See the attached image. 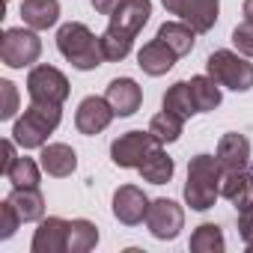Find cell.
Returning a JSON list of instances; mask_svg holds the SVG:
<instances>
[{
  "mask_svg": "<svg viewBox=\"0 0 253 253\" xmlns=\"http://www.w3.org/2000/svg\"><path fill=\"white\" fill-rule=\"evenodd\" d=\"M232 45L238 48V54L253 57V21H244L232 30Z\"/></svg>",
  "mask_w": 253,
  "mask_h": 253,
  "instance_id": "obj_30",
  "label": "cell"
},
{
  "mask_svg": "<svg viewBox=\"0 0 253 253\" xmlns=\"http://www.w3.org/2000/svg\"><path fill=\"white\" fill-rule=\"evenodd\" d=\"M238 235L244 238V244L253 241V206L244 209V211H238Z\"/></svg>",
  "mask_w": 253,
  "mask_h": 253,
  "instance_id": "obj_32",
  "label": "cell"
},
{
  "mask_svg": "<svg viewBox=\"0 0 253 253\" xmlns=\"http://www.w3.org/2000/svg\"><path fill=\"white\" fill-rule=\"evenodd\" d=\"M60 104H39V101H33L27 110H24V116L15 122V128H12V137H15V143L18 146H24V149H39V146H45V140H48V134L60 125Z\"/></svg>",
  "mask_w": 253,
  "mask_h": 253,
  "instance_id": "obj_4",
  "label": "cell"
},
{
  "mask_svg": "<svg viewBox=\"0 0 253 253\" xmlns=\"http://www.w3.org/2000/svg\"><path fill=\"white\" fill-rule=\"evenodd\" d=\"M104 98L110 101V107H113L116 116H131V113L140 107L143 92H140V86H137L131 78H116V81L107 84Z\"/></svg>",
  "mask_w": 253,
  "mask_h": 253,
  "instance_id": "obj_14",
  "label": "cell"
},
{
  "mask_svg": "<svg viewBox=\"0 0 253 253\" xmlns=\"http://www.w3.org/2000/svg\"><path fill=\"white\" fill-rule=\"evenodd\" d=\"M164 110H170V113H176L182 119H191L197 113V104H194V95H191L188 81H179V84H173L164 92Z\"/></svg>",
  "mask_w": 253,
  "mask_h": 253,
  "instance_id": "obj_23",
  "label": "cell"
},
{
  "mask_svg": "<svg viewBox=\"0 0 253 253\" xmlns=\"http://www.w3.org/2000/svg\"><path fill=\"white\" fill-rule=\"evenodd\" d=\"M206 72L220 86H229L235 92H247L253 86V63H247L244 57H238L232 51H214L206 60Z\"/></svg>",
  "mask_w": 253,
  "mask_h": 253,
  "instance_id": "obj_5",
  "label": "cell"
},
{
  "mask_svg": "<svg viewBox=\"0 0 253 253\" xmlns=\"http://www.w3.org/2000/svg\"><path fill=\"white\" fill-rule=\"evenodd\" d=\"M191 86V95H194V104H197V113H206V110H214L220 104V89H217V81L214 78H191L188 81Z\"/></svg>",
  "mask_w": 253,
  "mask_h": 253,
  "instance_id": "obj_24",
  "label": "cell"
},
{
  "mask_svg": "<svg viewBox=\"0 0 253 253\" xmlns=\"http://www.w3.org/2000/svg\"><path fill=\"white\" fill-rule=\"evenodd\" d=\"M152 15V0H122V3L110 12V24L101 36V51L104 60L116 63L125 60L137 39V33L143 30V24Z\"/></svg>",
  "mask_w": 253,
  "mask_h": 253,
  "instance_id": "obj_1",
  "label": "cell"
},
{
  "mask_svg": "<svg viewBox=\"0 0 253 253\" xmlns=\"http://www.w3.org/2000/svg\"><path fill=\"white\" fill-rule=\"evenodd\" d=\"M146 211H149V197L137 185L116 188V194H113V214H116L119 223L134 226V223L146 220Z\"/></svg>",
  "mask_w": 253,
  "mask_h": 253,
  "instance_id": "obj_11",
  "label": "cell"
},
{
  "mask_svg": "<svg viewBox=\"0 0 253 253\" xmlns=\"http://www.w3.org/2000/svg\"><path fill=\"white\" fill-rule=\"evenodd\" d=\"M247 253H253V241H250V244H247Z\"/></svg>",
  "mask_w": 253,
  "mask_h": 253,
  "instance_id": "obj_36",
  "label": "cell"
},
{
  "mask_svg": "<svg viewBox=\"0 0 253 253\" xmlns=\"http://www.w3.org/2000/svg\"><path fill=\"white\" fill-rule=\"evenodd\" d=\"M176 57H179V54H176L167 42H161V39L155 36L152 42H146V45L140 48V54H137V66H140L146 75L161 78V75H167V72L173 69Z\"/></svg>",
  "mask_w": 253,
  "mask_h": 253,
  "instance_id": "obj_15",
  "label": "cell"
},
{
  "mask_svg": "<svg viewBox=\"0 0 253 253\" xmlns=\"http://www.w3.org/2000/svg\"><path fill=\"white\" fill-rule=\"evenodd\" d=\"M191 250L194 253H223V232L214 223H200L191 235Z\"/></svg>",
  "mask_w": 253,
  "mask_h": 253,
  "instance_id": "obj_26",
  "label": "cell"
},
{
  "mask_svg": "<svg viewBox=\"0 0 253 253\" xmlns=\"http://www.w3.org/2000/svg\"><path fill=\"white\" fill-rule=\"evenodd\" d=\"M57 48L60 54L81 72H89V69H98L104 63V51H101V36L95 39V33L81 24V21H72V24H63L60 33H57Z\"/></svg>",
  "mask_w": 253,
  "mask_h": 253,
  "instance_id": "obj_3",
  "label": "cell"
},
{
  "mask_svg": "<svg viewBox=\"0 0 253 253\" xmlns=\"http://www.w3.org/2000/svg\"><path fill=\"white\" fill-rule=\"evenodd\" d=\"M42 161V170L48 173V176H57V179H63V176H72L75 173V167H78V155H75V149L72 146H66V143H51V146H42V155H39Z\"/></svg>",
  "mask_w": 253,
  "mask_h": 253,
  "instance_id": "obj_17",
  "label": "cell"
},
{
  "mask_svg": "<svg viewBox=\"0 0 253 253\" xmlns=\"http://www.w3.org/2000/svg\"><path fill=\"white\" fill-rule=\"evenodd\" d=\"M146 226H149V232H152L155 238L173 241V238L182 232V226H185V211H182V206L173 203V200H155V203H149Z\"/></svg>",
  "mask_w": 253,
  "mask_h": 253,
  "instance_id": "obj_10",
  "label": "cell"
},
{
  "mask_svg": "<svg viewBox=\"0 0 253 253\" xmlns=\"http://www.w3.org/2000/svg\"><path fill=\"white\" fill-rule=\"evenodd\" d=\"M244 18L253 21V0H244Z\"/></svg>",
  "mask_w": 253,
  "mask_h": 253,
  "instance_id": "obj_35",
  "label": "cell"
},
{
  "mask_svg": "<svg viewBox=\"0 0 253 253\" xmlns=\"http://www.w3.org/2000/svg\"><path fill=\"white\" fill-rule=\"evenodd\" d=\"M0 92H3V107H0V119H12L18 110V92L12 81H0Z\"/></svg>",
  "mask_w": 253,
  "mask_h": 253,
  "instance_id": "obj_31",
  "label": "cell"
},
{
  "mask_svg": "<svg viewBox=\"0 0 253 253\" xmlns=\"http://www.w3.org/2000/svg\"><path fill=\"white\" fill-rule=\"evenodd\" d=\"M42 54V42L33 30L24 27H12L3 33L0 39V60H3L9 69H24L30 63H36Z\"/></svg>",
  "mask_w": 253,
  "mask_h": 253,
  "instance_id": "obj_6",
  "label": "cell"
},
{
  "mask_svg": "<svg viewBox=\"0 0 253 253\" xmlns=\"http://www.w3.org/2000/svg\"><path fill=\"white\" fill-rule=\"evenodd\" d=\"M220 197H226L238 211L250 209L253 206V173H226L223 176V185H220Z\"/></svg>",
  "mask_w": 253,
  "mask_h": 253,
  "instance_id": "obj_18",
  "label": "cell"
},
{
  "mask_svg": "<svg viewBox=\"0 0 253 253\" xmlns=\"http://www.w3.org/2000/svg\"><path fill=\"white\" fill-rule=\"evenodd\" d=\"M98 244V229L92 220H69V253H86Z\"/></svg>",
  "mask_w": 253,
  "mask_h": 253,
  "instance_id": "obj_25",
  "label": "cell"
},
{
  "mask_svg": "<svg viewBox=\"0 0 253 253\" xmlns=\"http://www.w3.org/2000/svg\"><path fill=\"white\" fill-rule=\"evenodd\" d=\"M155 146H161V143H158V137L152 131H128V134H122V137L113 140L110 158H113L116 167H125V170H128V167H140L143 158Z\"/></svg>",
  "mask_w": 253,
  "mask_h": 253,
  "instance_id": "obj_8",
  "label": "cell"
},
{
  "mask_svg": "<svg viewBox=\"0 0 253 253\" xmlns=\"http://www.w3.org/2000/svg\"><path fill=\"white\" fill-rule=\"evenodd\" d=\"M6 200L15 206V211H18V217H21L24 223L42 220V214H45V200H42L39 188H15Z\"/></svg>",
  "mask_w": 253,
  "mask_h": 253,
  "instance_id": "obj_21",
  "label": "cell"
},
{
  "mask_svg": "<svg viewBox=\"0 0 253 253\" xmlns=\"http://www.w3.org/2000/svg\"><path fill=\"white\" fill-rule=\"evenodd\" d=\"M217 161L226 173H238L250 164V140L238 131H229L217 143Z\"/></svg>",
  "mask_w": 253,
  "mask_h": 253,
  "instance_id": "obj_16",
  "label": "cell"
},
{
  "mask_svg": "<svg viewBox=\"0 0 253 253\" xmlns=\"http://www.w3.org/2000/svg\"><path fill=\"white\" fill-rule=\"evenodd\" d=\"M27 92H30V101H39V104H63L69 98V81L54 66H36L27 75Z\"/></svg>",
  "mask_w": 253,
  "mask_h": 253,
  "instance_id": "obj_7",
  "label": "cell"
},
{
  "mask_svg": "<svg viewBox=\"0 0 253 253\" xmlns=\"http://www.w3.org/2000/svg\"><path fill=\"white\" fill-rule=\"evenodd\" d=\"M119 3H122V0H92V9L101 12V15H110Z\"/></svg>",
  "mask_w": 253,
  "mask_h": 253,
  "instance_id": "obj_34",
  "label": "cell"
},
{
  "mask_svg": "<svg viewBox=\"0 0 253 253\" xmlns=\"http://www.w3.org/2000/svg\"><path fill=\"white\" fill-rule=\"evenodd\" d=\"M226 170L220 167L217 158L211 155H197L188 164V185H185V203L197 211H206L214 206V200L220 197V185H223Z\"/></svg>",
  "mask_w": 253,
  "mask_h": 253,
  "instance_id": "obj_2",
  "label": "cell"
},
{
  "mask_svg": "<svg viewBox=\"0 0 253 253\" xmlns=\"http://www.w3.org/2000/svg\"><path fill=\"white\" fill-rule=\"evenodd\" d=\"M33 253H69V220L45 217L30 244Z\"/></svg>",
  "mask_w": 253,
  "mask_h": 253,
  "instance_id": "obj_13",
  "label": "cell"
},
{
  "mask_svg": "<svg viewBox=\"0 0 253 253\" xmlns=\"http://www.w3.org/2000/svg\"><path fill=\"white\" fill-rule=\"evenodd\" d=\"M6 179L15 188H39V164L33 158H15V164L6 170Z\"/></svg>",
  "mask_w": 253,
  "mask_h": 253,
  "instance_id": "obj_28",
  "label": "cell"
},
{
  "mask_svg": "<svg viewBox=\"0 0 253 253\" xmlns=\"http://www.w3.org/2000/svg\"><path fill=\"white\" fill-rule=\"evenodd\" d=\"M21 18L30 30H48L60 18V3L57 0H24L21 3Z\"/></svg>",
  "mask_w": 253,
  "mask_h": 253,
  "instance_id": "obj_19",
  "label": "cell"
},
{
  "mask_svg": "<svg viewBox=\"0 0 253 253\" xmlns=\"http://www.w3.org/2000/svg\"><path fill=\"white\" fill-rule=\"evenodd\" d=\"M194 27L191 24H185V21H167V24H161L158 27V39L161 42H167L179 57H185V54H191L194 51Z\"/></svg>",
  "mask_w": 253,
  "mask_h": 253,
  "instance_id": "obj_22",
  "label": "cell"
},
{
  "mask_svg": "<svg viewBox=\"0 0 253 253\" xmlns=\"http://www.w3.org/2000/svg\"><path fill=\"white\" fill-rule=\"evenodd\" d=\"M113 116H116V113H113V107H110V101H107V98L89 95V98H84V101L78 104L75 125H78V131H81V134L92 137V134H98V131H104V128H107Z\"/></svg>",
  "mask_w": 253,
  "mask_h": 253,
  "instance_id": "obj_12",
  "label": "cell"
},
{
  "mask_svg": "<svg viewBox=\"0 0 253 253\" xmlns=\"http://www.w3.org/2000/svg\"><path fill=\"white\" fill-rule=\"evenodd\" d=\"M182 116H176V113H170V110H161L158 116H152V122H149V131L158 137V143H173V140H179V134H182Z\"/></svg>",
  "mask_w": 253,
  "mask_h": 253,
  "instance_id": "obj_27",
  "label": "cell"
},
{
  "mask_svg": "<svg viewBox=\"0 0 253 253\" xmlns=\"http://www.w3.org/2000/svg\"><path fill=\"white\" fill-rule=\"evenodd\" d=\"M18 223H24V220L18 217L15 206L9 200H3V203H0V238H12L15 229H18Z\"/></svg>",
  "mask_w": 253,
  "mask_h": 253,
  "instance_id": "obj_29",
  "label": "cell"
},
{
  "mask_svg": "<svg viewBox=\"0 0 253 253\" xmlns=\"http://www.w3.org/2000/svg\"><path fill=\"white\" fill-rule=\"evenodd\" d=\"M140 170V176L146 179V182H152V185H167L170 179H173V158L161 149V146H155L146 158H143V164L137 167Z\"/></svg>",
  "mask_w": 253,
  "mask_h": 253,
  "instance_id": "obj_20",
  "label": "cell"
},
{
  "mask_svg": "<svg viewBox=\"0 0 253 253\" xmlns=\"http://www.w3.org/2000/svg\"><path fill=\"white\" fill-rule=\"evenodd\" d=\"M0 149H3V161H0V170L6 173V170L15 164V158H18V155H15V146H12L9 140H3V146H0Z\"/></svg>",
  "mask_w": 253,
  "mask_h": 253,
  "instance_id": "obj_33",
  "label": "cell"
},
{
  "mask_svg": "<svg viewBox=\"0 0 253 253\" xmlns=\"http://www.w3.org/2000/svg\"><path fill=\"white\" fill-rule=\"evenodd\" d=\"M164 9L170 15H179L197 33H209L217 21L220 0H164Z\"/></svg>",
  "mask_w": 253,
  "mask_h": 253,
  "instance_id": "obj_9",
  "label": "cell"
}]
</instances>
